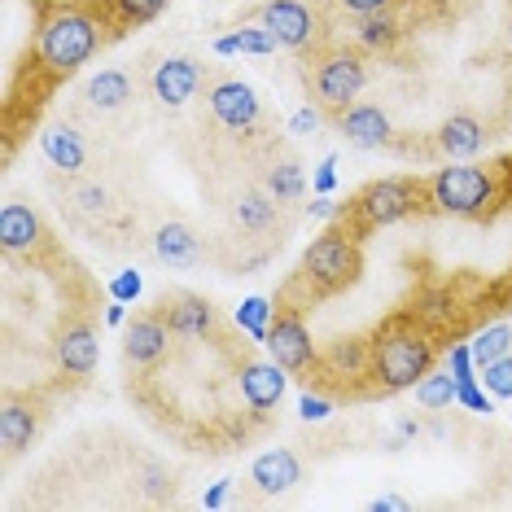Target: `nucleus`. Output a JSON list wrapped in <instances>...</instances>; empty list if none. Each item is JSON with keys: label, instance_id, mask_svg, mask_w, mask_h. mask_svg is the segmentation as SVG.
I'll list each match as a JSON object with an SVG mask.
<instances>
[{"label": "nucleus", "instance_id": "nucleus-41", "mask_svg": "<svg viewBox=\"0 0 512 512\" xmlns=\"http://www.w3.org/2000/svg\"><path fill=\"white\" fill-rule=\"evenodd\" d=\"M224 495H228V482H219V486H215V491H211V495H206V504H211V508H215V504H224Z\"/></svg>", "mask_w": 512, "mask_h": 512}, {"label": "nucleus", "instance_id": "nucleus-5", "mask_svg": "<svg viewBox=\"0 0 512 512\" xmlns=\"http://www.w3.org/2000/svg\"><path fill=\"white\" fill-rule=\"evenodd\" d=\"M298 62H302L307 97L320 106L324 119L337 123L359 97H364V88H368V53L359 49V44L329 40L324 49L298 57Z\"/></svg>", "mask_w": 512, "mask_h": 512}, {"label": "nucleus", "instance_id": "nucleus-8", "mask_svg": "<svg viewBox=\"0 0 512 512\" xmlns=\"http://www.w3.org/2000/svg\"><path fill=\"white\" fill-rule=\"evenodd\" d=\"M267 355L281 364L289 377H298L302 386H316L320 377V351L311 346V329H307V311H298L294 302L285 298H272V324H267V337H263Z\"/></svg>", "mask_w": 512, "mask_h": 512}, {"label": "nucleus", "instance_id": "nucleus-35", "mask_svg": "<svg viewBox=\"0 0 512 512\" xmlns=\"http://www.w3.org/2000/svg\"><path fill=\"white\" fill-rule=\"evenodd\" d=\"M79 202H84V211H92V215H101L110 206V197H106V189H97V184H88V189H79Z\"/></svg>", "mask_w": 512, "mask_h": 512}, {"label": "nucleus", "instance_id": "nucleus-2", "mask_svg": "<svg viewBox=\"0 0 512 512\" xmlns=\"http://www.w3.org/2000/svg\"><path fill=\"white\" fill-rule=\"evenodd\" d=\"M27 9H31L27 66L40 71L53 88L66 84L97 53H106L110 44L127 36L110 0H27Z\"/></svg>", "mask_w": 512, "mask_h": 512}, {"label": "nucleus", "instance_id": "nucleus-28", "mask_svg": "<svg viewBox=\"0 0 512 512\" xmlns=\"http://www.w3.org/2000/svg\"><path fill=\"white\" fill-rule=\"evenodd\" d=\"M215 49L219 53H272L276 40L267 36L263 27H246V31H232V36H224Z\"/></svg>", "mask_w": 512, "mask_h": 512}, {"label": "nucleus", "instance_id": "nucleus-25", "mask_svg": "<svg viewBox=\"0 0 512 512\" xmlns=\"http://www.w3.org/2000/svg\"><path fill=\"white\" fill-rule=\"evenodd\" d=\"M460 399V381L456 372H429V377L416 381V403L425 407V412H442V407H451Z\"/></svg>", "mask_w": 512, "mask_h": 512}, {"label": "nucleus", "instance_id": "nucleus-37", "mask_svg": "<svg viewBox=\"0 0 512 512\" xmlns=\"http://www.w3.org/2000/svg\"><path fill=\"white\" fill-rule=\"evenodd\" d=\"M136 289H141V281H136V276H119V281H114V298H132Z\"/></svg>", "mask_w": 512, "mask_h": 512}, {"label": "nucleus", "instance_id": "nucleus-27", "mask_svg": "<svg viewBox=\"0 0 512 512\" xmlns=\"http://www.w3.org/2000/svg\"><path fill=\"white\" fill-rule=\"evenodd\" d=\"M114 14H119V27L123 31H136V27H149L162 9H167V0H110Z\"/></svg>", "mask_w": 512, "mask_h": 512}, {"label": "nucleus", "instance_id": "nucleus-36", "mask_svg": "<svg viewBox=\"0 0 512 512\" xmlns=\"http://www.w3.org/2000/svg\"><path fill=\"white\" fill-rule=\"evenodd\" d=\"M407 508V499L399 495H381V499H372V512H403Z\"/></svg>", "mask_w": 512, "mask_h": 512}, {"label": "nucleus", "instance_id": "nucleus-32", "mask_svg": "<svg viewBox=\"0 0 512 512\" xmlns=\"http://www.w3.org/2000/svg\"><path fill=\"white\" fill-rule=\"evenodd\" d=\"M460 403L469 407V412H491V399L477 390V377H460Z\"/></svg>", "mask_w": 512, "mask_h": 512}, {"label": "nucleus", "instance_id": "nucleus-3", "mask_svg": "<svg viewBox=\"0 0 512 512\" xmlns=\"http://www.w3.org/2000/svg\"><path fill=\"white\" fill-rule=\"evenodd\" d=\"M359 276H364V241L351 237V232L333 219V224L302 250L294 276L276 289V298L294 302L298 311H316L320 302L355 289Z\"/></svg>", "mask_w": 512, "mask_h": 512}, {"label": "nucleus", "instance_id": "nucleus-30", "mask_svg": "<svg viewBox=\"0 0 512 512\" xmlns=\"http://www.w3.org/2000/svg\"><path fill=\"white\" fill-rule=\"evenodd\" d=\"M482 386L495 394V399H512V355L495 359V364L482 368Z\"/></svg>", "mask_w": 512, "mask_h": 512}, {"label": "nucleus", "instance_id": "nucleus-26", "mask_svg": "<svg viewBox=\"0 0 512 512\" xmlns=\"http://www.w3.org/2000/svg\"><path fill=\"white\" fill-rule=\"evenodd\" d=\"M302 189H307V180H302V167L294 158H276L272 171H267V193L276 197V202H298Z\"/></svg>", "mask_w": 512, "mask_h": 512}, {"label": "nucleus", "instance_id": "nucleus-6", "mask_svg": "<svg viewBox=\"0 0 512 512\" xmlns=\"http://www.w3.org/2000/svg\"><path fill=\"white\" fill-rule=\"evenodd\" d=\"M333 18H337L333 0H263L254 9V22L276 40V49H289L298 57L337 40Z\"/></svg>", "mask_w": 512, "mask_h": 512}, {"label": "nucleus", "instance_id": "nucleus-24", "mask_svg": "<svg viewBox=\"0 0 512 512\" xmlns=\"http://www.w3.org/2000/svg\"><path fill=\"white\" fill-rule=\"evenodd\" d=\"M469 351H473L477 368H486V364H495V359L512 355V324H482V329L473 333Z\"/></svg>", "mask_w": 512, "mask_h": 512}, {"label": "nucleus", "instance_id": "nucleus-12", "mask_svg": "<svg viewBox=\"0 0 512 512\" xmlns=\"http://www.w3.org/2000/svg\"><path fill=\"white\" fill-rule=\"evenodd\" d=\"M171 324L158 316V307H149L141 311V316H132L127 320V333H123V355H127V364H136L141 372H154L162 359L171 355Z\"/></svg>", "mask_w": 512, "mask_h": 512}, {"label": "nucleus", "instance_id": "nucleus-21", "mask_svg": "<svg viewBox=\"0 0 512 512\" xmlns=\"http://www.w3.org/2000/svg\"><path fill=\"white\" fill-rule=\"evenodd\" d=\"M154 254L171 267H189L202 259V241H197V232L189 224H162L154 237Z\"/></svg>", "mask_w": 512, "mask_h": 512}, {"label": "nucleus", "instance_id": "nucleus-1", "mask_svg": "<svg viewBox=\"0 0 512 512\" xmlns=\"http://www.w3.org/2000/svg\"><path fill=\"white\" fill-rule=\"evenodd\" d=\"M447 329L425 316L416 302H403L390 316H381L368 333H359V381L355 403L390 399V394L416 390V381L438 368V359L451 351Z\"/></svg>", "mask_w": 512, "mask_h": 512}, {"label": "nucleus", "instance_id": "nucleus-7", "mask_svg": "<svg viewBox=\"0 0 512 512\" xmlns=\"http://www.w3.org/2000/svg\"><path fill=\"white\" fill-rule=\"evenodd\" d=\"M206 106H211V119L224 127L232 141L241 145H267L272 141V119H267L263 101L254 97L250 84L219 71H206Z\"/></svg>", "mask_w": 512, "mask_h": 512}, {"label": "nucleus", "instance_id": "nucleus-13", "mask_svg": "<svg viewBox=\"0 0 512 512\" xmlns=\"http://www.w3.org/2000/svg\"><path fill=\"white\" fill-rule=\"evenodd\" d=\"M154 307H158V316L171 324V333L176 337H211V333H219V311H215V302H206L202 294L171 289V294H162Z\"/></svg>", "mask_w": 512, "mask_h": 512}, {"label": "nucleus", "instance_id": "nucleus-40", "mask_svg": "<svg viewBox=\"0 0 512 512\" xmlns=\"http://www.w3.org/2000/svg\"><path fill=\"white\" fill-rule=\"evenodd\" d=\"M316 184H320V193L333 189V162H324V167H320V180H316Z\"/></svg>", "mask_w": 512, "mask_h": 512}, {"label": "nucleus", "instance_id": "nucleus-15", "mask_svg": "<svg viewBox=\"0 0 512 512\" xmlns=\"http://www.w3.org/2000/svg\"><path fill=\"white\" fill-rule=\"evenodd\" d=\"M149 84H154V97L162 106L180 110V106H189L197 97V88L206 84V71L193 62V57H167V62H158V71L149 75Z\"/></svg>", "mask_w": 512, "mask_h": 512}, {"label": "nucleus", "instance_id": "nucleus-34", "mask_svg": "<svg viewBox=\"0 0 512 512\" xmlns=\"http://www.w3.org/2000/svg\"><path fill=\"white\" fill-rule=\"evenodd\" d=\"M302 416H307V421H324V416H329V394H320V390L302 394Z\"/></svg>", "mask_w": 512, "mask_h": 512}, {"label": "nucleus", "instance_id": "nucleus-17", "mask_svg": "<svg viewBox=\"0 0 512 512\" xmlns=\"http://www.w3.org/2000/svg\"><path fill=\"white\" fill-rule=\"evenodd\" d=\"M407 5H412V0H407ZM403 9H386V14L355 18V44H359V49H364V53H394V49H399V40L412 31L403 22Z\"/></svg>", "mask_w": 512, "mask_h": 512}, {"label": "nucleus", "instance_id": "nucleus-38", "mask_svg": "<svg viewBox=\"0 0 512 512\" xmlns=\"http://www.w3.org/2000/svg\"><path fill=\"white\" fill-rule=\"evenodd\" d=\"M307 211H311V215H320V219H333V215H337V206L329 202V197H316V202H311Z\"/></svg>", "mask_w": 512, "mask_h": 512}, {"label": "nucleus", "instance_id": "nucleus-31", "mask_svg": "<svg viewBox=\"0 0 512 512\" xmlns=\"http://www.w3.org/2000/svg\"><path fill=\"white\" fill-rule=\"evenodd\" d=\"M407 0H333L337 14L346 18H364V14H386V9H403Z\"/></svg>", "mask_w": 512, "mask_h": 512}, {"label": "nucleus", "instance_id": "nucleus-9", "mask_svg": "<svg viewBox=\"0 0 512 512\" xmlns=\"http://www.w3.org/2000/svg\"><path fill=\"white\" fill-rule=\"evenodd\" d=\"M0 246L14 263H27V267H49V263H62V246L44 219L22 202H5L0 211Z\"/></svg>", "mask_w": 512, "mask_h": 512}, {"label": "nucleus", "instance_id": "nucleus-19", "mask_svg": "<svg viewBox=\"0 0 512 512\" xmlns=\"http://www.w3.org/2000/svg\"><path fill=\"white\" fill-rule=\"evenodd\" d=\"M486 123L477 119V114H451L447 123L438 127V136H434V149L442 158H473L477 149L486 145Z\"/></svg>", "mask_w": 512, "mask_h": 512}, {"label": "nucleus", "instance_id": "nucleus-4", "mask_svg": "<svg viewBox=\"0 0 512 512\" xmlns=\"http://www.w3.org/2000/svg\"><path fill=\"white\" fill-rule=\"evenodd\" d=\"M434 206H429V176H381L368 180L337 206V224H342L351 237L368 241L377 228L403 224V219H429Z\"/></svg>", "mask_w": 512, "mask_h": 512}, {"label": "nucleus", "instance_id": "nucleus-11", "mask_svg": "<svg viewBox=\"0 0 512 512\" xmlns=\"http://www.w3.org/2000/svg\"><path fill=\"white\" fill-rule=\"evenodd\" d=\"M53 359L66 377H75V381L92 377V368H97V320L88 311L75 307L62 316V324L53 333Z\"/></svg>", "mask_w": 512, "mask_h": 512}, {"label": "nucleus", "instance_id": "nucleus-20", "mask_svg": "<svg viewBox=\"0 0 512 512\" xmlns=\"http://www.w3.org/2000/svg\"><path fill=\"white\" fill-rule=\"evenodd\" d=\"M40 145H44V158H49L57 171H66V176H79V171L88 167V145L75 127H66V123L44 127Z\"/></svg>", "mask_w": 512, "mask_h": 512}, {"label": "nucleus", "instance_id": "nucleus-18", "mask_svg": "<svg viewBox=\"0 0 512 512\" xmlns=\"http://www.w3.org/2000/svg\"><path fill=\"white\" fill-rule=\"evenodd\" d=\"M250 482L259 486L263 495H285V491H294V486L302 482V460L289 447L263 451V456L254 460V469H250Z\"/></svg>", "mask_w": 512, "mask_h": 512}, {"label": "nucleus", "instance_id": "nucleus-23", "mask_svg": "<svg viewBox=\"0 0 512 512\" xmlns=\"http://www.w3.org/2000/svg\"><path fill=\"white\" fill-rule=\"evenodd\" d=\"M276 197L272 193H246L237 197V206H232V219L241 224V232H267L276 224Z\"/></svg>", "mask_w": 512, "mask_h": 512}, {"label": "nucleus", "instance_id": "nucleus-14", "mask_svg": "<svg viewBox=\"0 0 512 512\" xmlns=\"http://www.w3.org/2000/svg\"><path fill=\"white\" fill-rule=\"evenodd\" d=\"M285 381H289V372L276 364V359H272V364H263V359L246 355V364L237 368L241 403H246L250 412H272V407L285 399Z\"/></svg>", "mask_w": 512, "mask_h": 512}, {"label": "nucleus", "instance_id": "nucleus-33", "mask_svg": "<svg viewBox=\"0 0 512 512\" xmlns=\"http://www.w3.org/2000/svg\"><path fill=\"white\" fill-rule=\"evenodd\" d=\"M491 298H495V316H508L512 311V267L491 281Z\"/></svg>", "mask_w": 512, "mask_h": 512}, {"label": "nucleus", "instance_id": "nucleus-22", "mask_svg": "<svg viewBox=\"0 0 512 512\" xmlns=\"http://www.w3.org/2000/svg\"><path fill=\"white\" fill-rule=\"evenodd\" d=\"M84 97H88L92 110H123L127 101L136 97L132 75H127V71H101V75H92Z\"/></svg>", "mask_w": 512, "mask_h": 512}, {"label": "nucleus", "instance_id": "nucleus-39", "mask_svg": "<svg viewBox=\"0 0 512 512\" xmlns=\"http://www.w3.org/2000/svg\"><path fill=\"white\" fill-rule=\"evenodd\" d=\"M311 127H316V114H311V110H302L298 119H294V132H302V136H307Z\"/></svg>", "mask_w": 512, "mask_h": 512}, {"label": "nucleus", "instance_id": "nucleus-16", "mask_svg": "<svg viewBox=\"0 0 512 512\" xmlns=\"http://www.w3.org/2000/svg\"><path fill=\"white\" fill-rule=\"evenodd\" d=\"M333 127H337V132H342L355 149H386V145L394 141V127H390V119H386V110L372 106V101H355V106L346 110Z\"/></svg>", "mask_w": 512, "mask_h": 512}, {"label": "nucleus", "instance_id": "nucleus-10", "mask_svg": "<svg viewBox=\"0 0 512 512\" xmlns=\"http://www.w3.org/2000/svg\"><path fill=\"white\" fill-rule=\"evenodd\" d=\"M44 416H49V390H5L0 403V447L14 460L36 442Z\"/></svg>", "mask_w": 512, "mask_h": 512}, {"label": "nucleus", "instance_id": "nucleus-29", "mask_svg": "<svg viewBox=\"0 0 512 512\" xmlns=\"http://www.w3.org/2000/svg\"><path fill=\"white\" fill-rule=\"evenodd\" d=\"M237 324H241V329H246L250 337H259V342H263V337H267V324H272V302H267V298H250L246 307H241Z\"/></svg>", "mask_w": 512, "mask_h": 512}]
</instances>
